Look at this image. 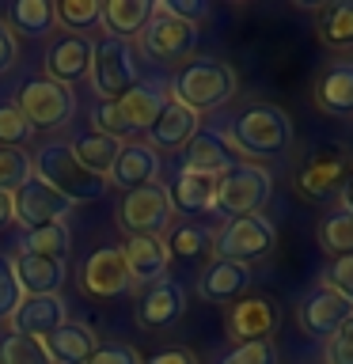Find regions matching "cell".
<instances>
[{
	"label": "cell",
	"instance_id": "obj_1",
	"mask_svg": "<svg viewBox=\"0 0 353 364\" xmlns=\"http://www.w3.org/2000/svg\"><path fill=\"white\" fill-rule=\"evenodd\" d=\"M171 102L167 80H137L125 95L91 107V129L114 136V141H137V133H148V125L159 118Z\"/></svg>",
	"mask_w": 353,
	"mask_h": 364
},
{
	"label": "cell",
	"instance_id": "obj_2",
	"mask_svg": "<svg viewBox=\"0 0 353 364\" xmlns=\"http://www.w3.org/2000/svg\"><path fill=\"white\" fill-rule=\"evenodd\" d=\"M167 87H171V99L201 118V114L221 110L224 102H232L239 80L232 65L216 61V57H194L167 80Z\"/></svg>",
	"mask_w": 353,
	"mask_h": 364
},
{
	"label": "cell",
	"instance_id": "obj_3",
	"mask_svg": "<svg viewBox=\"0 0 353 364\" xmlns=\"http://www.w3.org/2000/svg\"><path fill=\"white\" fill-rule=\"evenodd\" d=\"M224 141L232 144L236 156H281L293 144V122L273 102H255L232 118V125L224 129Z\"/></svg>",
	"mask_w": 353,
	"mask_h": 364
},
{
	"label": "cell",
	"instance_id": "obj_4",
	"mask_svg": "<svg viewBox=\"0 0 353 364\" xmlns=\"http://www.w3.org/2000/svg\"><path fill=\"white\" fill-rule=\"evenodd\" d=\"M31 167H34V178H42L46 186H53L57 193H65L73 205L99 201L102 193H107V186H110L107 178L88 175V171L76 164L73 152H68V141H46V144H38V148H34V156H31Z\"/></svg>",
	"mask_w": 353,
	"mask_h": 364
},
{
	"label": "cell",
	"instance_id": "obj_5",
	"mask_svg": "<svg viewBox=\"0 0 353 364\" xmlns=\"http://www.w3.org/2000/svg\"><path fill=\"white\" fill-rule=\"evenodd\" d=\"M273 198V178L266 167L258 164H239L232 171H224L216 178V213H224L228 220L232 216H255L270 205Z\"/></svg>",
	"mask_w": 353,
	"mask_h": 364
},
{
	"label": "cell",
	"instance_id": "obj_6",
	"mask_svg": "<svg viewBox=\"0 0 353 364\" xmlns=\"http://www.w3.org/2000/svg\"><path fill=\"white\" fill-rule=\"evenodd\" d=\"M273 243H278V228H273L270 216H232L213 232V255L239 262V266H251V262L266 258Z\"/></svg>",
	"mask_w": 353,
	"mask_h": 364
},
{
	"label": "cell",
	"instance_id": "obj_7",
	"mask_svg": "<svg viewBox=\"0 0 353 364\" xmlns=\"http://www.w3.org/2000/svg\"><path fill=\"white\" fill-rule=\"evenodd\" d=\"M175 224V205L167 198V186H141L130 190L118 205V228L125 232V239L133 235H148V239H164Z\"/></svg>",
	"mask_w": 353,
	"mask_h": 364
},
{
	"label": "cell",
	"instance_id": "obj_8",
	"mask_svg": "<svg viewBox=\"0 0 353 364\" xmlns=\"http://www.w3.org/2000/svg\"><path fill=\"white\" fill-rule=\"evenodd\" d=\"M88 80L95 87L99 102H110L125 95L133 84H137V53L130 42L122 38H102L91 46V68H88Z\"/></svg>",
	"mask_w": 353,
	"mask_h": 364
},
{
	"label": "cell",
	"instance_id": "obj_9",
	"mask_svg": "<svg viewBox=\"0 0 353 364\" xmlns=\"http://www.w3.org/2000/svg\"><path fill=\"white\" fill-rule=\"evenodd\" d=\"M11 102H16L19 114L34 125V129H57V125H65L76 114L73 87H61V84H53V80H46V76L23 80Z\"/></svg>",
	"mask_w": 353,
	"mask_h": 364
},
{
	"label": "cell",
	"instance_id": "obj_10",
	"mask_svg": "<svg viewBox=\"0 0 353 364\" xmlns=\"http://www.w3.org/2000/svg\"><path fill=\"white\" fill-rule=\"evenodd\" d=\"M137 38H141L144 57H152L156 65H175V61H186L194 53V46H198V27L167 16L159 4H152V19L144 23V31L137 34Z\"/></svg>",
	"mask_w": 353,
	"mask_h": 364
},
{
	"label": "cell",
	"instance_id": "obj_11",
	"mask_svg": "<svg viewBox=\"0 0 353 364\" xmlns=\"http://www.w3.org/2000/svg\"><path fill=\"white\" fill-rule=\"evenodd\" d=\"M73 209L76 205L68 201L65 193H57L53 186H46L42 178L23 182V186L11 193V220H16L23 232L46 228V224H65Z\"/></svg>",
	"mask_w": 353,
	"mask_h": 364
},
{
	"label": "cell",
	"instance_id": "obj_12",
	"mask_svg": "<svg viewBox=\"0 0 353 364\" xmlns=\"http://www.w3.org/2000/svg\"><path fill=\"white\" fill-rule=\"evenodd\" d=\"M353 171V159L346 148H323V152L307 156V164L300 167V175H296V186H300L304 198L312 201H330L338 198V190L346 186Z\"/></svg>",
	"mask_w": 353,
	"mask_h": 364
},
{
	"label": "cell",
	"instance_id": "obj_13",
	"mask_svg": "<svg viewBox=\"0 0 353 364\" xmlns=\"http://www.w3.org/2000/svg\"><path fill=\"white\" fill-rule=\"evenodd\" d=\"M91 42L88 34H57L46 46V57H42V68H46V80L61 87H76L80 80H88V68H91Z\"/></svg>",
	"mask_w": 353,
	"mask_h": 364
},
{
	"label": "cell",
	"instance_id": "obj_14",
	"mask_svg": "<svg viewBox=\"0 0 353 364\" xmlns=\"http://www.w3.org/2000/svg\"><path fill=\"white\" fill-rule=\"evenodd\" d=\"M80 281H84V292L99 296V300H114V296L133 292V277H130V266H125L122 247L91 250L84 269H80Z\"/></svg>",
	"mask_w": 353,
	"mask_h": 364
},
{
	"label": "cell",
	"instance_id": "obj_15",
	"mask_svg": "<svg viewBox=\"0 0 353 364\" xmlns=\"http://www.w3.org/2000/svg\"><path fill=\"white\" fill-rule=\"evenodd\" d=\"M182 311H186V289L175 277H164L144 289L141 304H137V323L144 330H167L182 318Z\"/></svg>",
	"mask_w": 353,
	"mask_h": 364
},
{
	"label": "cell",
	"instance_id": "obj_16",
	"mask_svg": "<svg viewBox=\"0 0 353 364\" xmlns=\"http://www.w3.org/2000/svg\"><path fill=\"white\" fill-rule=\"evenodd\" d=\"M65 318H68V307H65L61 296H23V304L8 318V334H23V338L42 341L46 334H53Z\"/></svg>",
	"mask_w": 353,
	"mask_h": 364
},
{
	"label": "cell",
	"instance_id": "obj_17",
	"mask_svg": "<svg viewBox=\"0 0 353 364\" xmlns=\"http://www.w3.org/2000/svg\"><path fill=\"white\" fill-rule=\"evenodd\" d=\"M159 178V152L148 148L144 141H122L118 148V159H114L107 182L118 190H141V186H152Z\"/></svg>",
	"mask_w": 353,
	"mask_h": 364
},
{
	"label": "cell",
	"instance_id": "obj_18",
	"mask_svg": "<svg viewBox=\"0 0 353 364\" xmlns=\"http://www.w3.org/2000/svg\"><path fill=\"white\" fill-rule=\"evenodd\" d=\"M11 269L27 296H61V284L68 277V262L61 258H42L31 250H11Z\"/></svg>",
	"mask_w": 353,
	"mask_h": 364
},
{
	"label": "cell",
	"instance_id": "obj_19",
	"mask_svg": "<svg viewBox=\"0 0 353 364\" xmlns=\"http://www.w3.org/2000/svg\"><path fill=\"white\" fill-rule=\"evenodd\" d=\"M273 330H278V304L266 296H247L228 311V338L236 346L239 341H270Z\"/></svg>",
	"mask_w": 353,
	"mask_h": 364
},
{
	"label": "cell",
	"instance_id": "obj_20",
	"mask_svg": "<svg viewBox=\"0 0 353 364\" xmlns=\"http://www.w3.org/2000/svg\"><path fill=\"white\" fill-rule=\"evenodd\" d=\"M349 315H353V307L342 300L338 292H330L327 284H315V289L300 300V326H304V334H312V338H330Z\"/></svg>",
	"mask_w": 353,
	"mask_h": 364
},
{
	"label": "cell",
	"instance_id": "obj_21",
	"mask_svg": "<svg viewBox=\"0 0 353 364\" xmlns=\"http://www.w3.org/2000/svg\"><path fill=\"white\" fill-rule=\"evenodd\" d=\"M236 164H239V156L232 152V144L224 141L221 129H198L190 136V144L182 148V171H201V175L221 178Z\"/></svg>",
	"mask_w": 353,
	"mask_h": 364
},
{
	"label": "cell",
	"instance_id": "obj_22",
	"mask_svg": "<svg viewBox=\"0 0 353 364\" xmlns=\"http://www.w3.org/2000/svg\"><path fill=\"white\" fill-rule=\"evenodd\" d=\"M251 281H255L251 266H239V262H228V258H213L198 273V296L209 304H232L251 289Z\"/></svg>",
	"mask_w": 353,
	"mask_h": 364
},
{
	"label": "cell",
	"instance_id": "obj_23",
	"mask_svg": "<svg viewBox=\"0 0 353 364\" xmlns=\"http://www.w3.org/2000/svg\"><path fill=\"white\" fill-rule=\"evenodd\" d=\"M42 349H46V357H50V364H88L91 353L99 349V338L88 323L65 318L53 334L42 338Z\"/></svg>",
	"mask_w": 353,
	"mask_h": 364
},
{
	"label": "cell",
	"instance_id": "obj_24",
	"mask_svg": "<svg viewBox=\"0 0 353 364\" xmlns=\"http://www.w3.org/2000/svg\"><path fill=\"white\" fill-rule=\"evenodd\" d=\"M201 129V118L194 110H186L182 102L171 99L164 110H159V118L148 125V148H156V152H179V148L190 144V136Z\"/></svg>",
	"mask_w": 353,
	"mask_h": 364
},
{
	"label": "cell",
	"instance_id": "obj_25",
	"mask_svg": "<svg viewBox=\"0 0 353 364\" xmlns=\"http://www.w3.org/2000/svg\"><path fill=\"white\" fill-rule=\"evenodd\" d=\"M122 255H125V266H130V277H133V289L137 284H156L164 281V273L171 266V255L164 247V239H148V235H133L122 243Z\"/></svg>",
	"mask_w": 353,
	"mask_h": 364
},
{
	"label": "cell",
	"instance_id": "obj_26",
	"mask_svg": "<svg viewBox=\"0 0 353 364\" xmlns=\"http://www.w3.org/2000/svg\"><path fill=\"white\" fill-rule=\"evenodd\" d=\"M315 102L330 118H353V61H334L315 84Z\"/></svg>",
	"mask_w": 353,
	"mask_h": 364
},
{
	"label": "cell",
	"instance_id": "obj_27",
	"mask_svg": "<svg viewBox=\"0 0 353 364\" xmlns=\"http://www.w3.org/2000/svg\"><path fill=\"white\" fill-rule=\"evenodd\" d=\"M118 148H122V141H114V136L99 133V129H80V133H73V141H68L73 159L95 178L110 175L114 159H118Z\"/></svg>",
	"mask_w": 353,
	"mask_h": 364
},
{
	"label": "cell",
	"instance_id": "obj_28",
	"mask_svg": "<svg viewBox=\"0 0 353 364\" xmlns=\"http://www.w3.org/2000/svg\"><path fill=\"white\" fill-rule=\"evenodd\" d=\"M167 198L175 213H213L216 209V175H201V171H182L167 186Z\"/></svg>",
	"mask_w": 353,
	"mask_h": 364
},
{
	"label": "cell",
	"instance_id": "obj_29",
	"mask_svg": "<svg viewBox=\"0 0 353 364\" xmlns=\"http://www.w3.org/2000/svg\"><path fill=\"white\" fill-rule=\"evenodd\" d=\"M148 19H152V0H110V4H102V27L110 31V38L130 42L133 34L144 31Z\"/></svg>",
	"mask_w": 353,
	"mask_h": 364
},
{
	"label": "cell",
	"instance_id": "obj_30",
	"mask_svg": "<svg viewBox=\"0 0 353 364\" xmlns=\"http://www.w3.org/2000/svg\"><path fill=\"white\" fill-rule=\"evenodd\" d=\"M319 42L330 50H353V0H334L319 8Z\"/></svg>",
	"mask_w": 353,
	"mask_h": 364
},
{
	"label": "cell",
	"instance_id": "obj_31",
	"mask_svg": "<svg viewBox=\"0 0 353 364\" xmlns=\"http://www.w3.org/2000/svg\"><path fill=\"white\" fill-rule=\"evenodd\" d=\"M8 27H11V34H27V38H46V34L53 31V23H57V16H53V4L50 0H16V4L8 8Z\"/></svg>",
	"mask_w": 353,
	"mask_h": 364
},
{
	"label": "cell",
	"instance_id": "obj_32",
	"mask_svg": "<svg viewBox=\"0 0 353 364\" xmlns=\"http://www.w3.org/2000/svg\"><path fill=\"white\" fill-rule=\"evenodd\" d=\"M167 255L179 258V262H198L205 250H213V232L194 220H182V224H171V232L164 239Z\"/></svg>",
	"mask_w": 353,
	"mask_h": 364
},
{
	"label": "cell",
	"instance_id": "obj_33",
	"mask_svg": "<svg viewBox=\"0 0 353 364\" xmlns=\"http://www.w3.org/2000/svg\"><path fill=\"white\" fill-rule=\"evenodd\" d=\"M68 247H73V232L68 224H46V228H31V232H19V250H31V255L42 258H68Z\"/></svg>",
	"mask_w": 353,
	"mask_h": 364
},
{
	"label": "cell",
	"instance_id": "obj_34",
	"mask_svg": "<svg viewBox=\"0 0 353 364\" xmlns=\"http://www.w3.org/2000/svg\"><path fill=\"white\" fill-rule=\"evenodd\" d=\"M319 247H323L330 258L353 255V213L330 209L323 220H319Z\"/></svg>",
	"mask_w": 353,
	"mask_h": 364
},
{
	"label": "cell",
	"instance_id": "obj_35",
	"mask_svg": "<svg viewBox=\"0 0 353 364\" xmlns=\"http://www.w3.org/2000/svg\"><path fill=\"white\" fill-rule=\"evenodd\" d=\"M53 16L61 27H68V34H80V31H91L102 23V4L99 0H61L53 8Z\"/></svg>",
	"mask_w": 353,
	"mask_h": 364
},
{
	"label": "cell",
	"instance_id": "obj_36",
	"mask_svg": "<svg viewBox=\"0 0 353 364\" xmlns=\"http://www.w3.org/2000/svg\"><path fill=\"white\" fill-rule=\"evenodd\" d=\"M34 178V167H31V156L23 148H0V190L4 193H16L23 182Z\"/></svg>",
	"mask_w": 353,
	"mask_h": 364
},
{
	"label": "cell",
	"instance_id": "obj_37",
	"mask_svg": "<svg viewBox=\"0 0 353 364\" xmlns=\"http://www.w3.org/2000/svg\"><path fill=\"white\" fill-rule=\"evenodd\" d=\"M0 364H50L42 341L23 334H0Z\"/></svg>",
	"mask_w": 353,
	"mask_h": 364
},
{
	"label": "cell",
	"instance_id": "obj_38",
	"mask_svg": "<svg viewBox=\"0 0 353 364\" xmlns=\"http://www.w3.org/2000/svg\"><path fill=\"white\" fill-rule=\"evenodd\" d=\"M34 136V125L19 114V107L11 99L0 102V148H23L31 144Z\"/></svg>",
	"mask_w": 353,
	"mask_h": 364
},
{
	"label": "cell",
	"instance_id": "obj_39",
	"mask_svg": "<svg viewBox=\"0 0 353 364\" xmlns=\"http://www.w3.org/2000/svg\"><path fill=\"white\" fill-rule=\"evenodd\" d=\"M23 284L16 277V269H11V255H0V323H8L11 311L23 304Z\"/></svg>",
	"mask_w": 353,
	"mask_h": 364
},
{
	"label": "cell",
	"instance_id": "obj_40",
	"mask_svg": "<svg viewBox=\"0 0 353 364\" xmlns=\"http://www.w3.org/2000/svg\"><path fill=\"white\" fill-rule=\"evenodd\" d=\"M216 364H278V349L273 341H239Z\"/></svg>",
	"mask_w": 353,
	"mask_h": 364
},
{
	"label": "cell",
	"instance_id": "obj_41",
	"mask_svg": "<svg viewBox=\"0 0 353 364\" xmlns=\"http://www.w3.org/2000/svg\"><path fill=\"white\" fill-rule=\"evenodd\" d=\"M323 284H327L330 292H338L342 300L353 307V255L330 258V266H327V273H323Z\"/></svg>",
	"mask_w": 353,
	"mask_h": 364
},
{
	"label": "cell",
	"instance_id": "obj_42",
	"mask_svg": "<svg viewBox=\"0 0 353 364\" xmlns=\"http://www.w3.org/2000/svg\"><path fill=\"white\" fill-rule=\"evenodd\" d=\"M323 341H327L323 346V360L327 364H353V315Z\"/></svg>",
	"mask_w": 353,
	"mask_h": 364
},
{
	"label": "cell",
	"instance_id": "obj_43",
	"mask_svg": "<svg viewBox=\"0 0 353 364\" xmlns=\"http://www.w3.org/2000/svg\"><path fill=\"white\" fill-rule=\"evenodd\" d=\"M88 364H144L141 353L133 346H122V341H102V346L91 353Z\"/></svg>",
	"mask_w": 353,
	"mask_h": 364
},
{
	"label": "cell",
	"instance_id": "obj_44",
	"mask_svg": "<svg viewBox=\"0 0 353 364\" xmlns=\"http://www.w3.org/2000/svg\"><path fill=\"white\" fill-rule=\"evenodd\" d=\"M156 4L164 8L167 16H175L182 23H194V27L209 16V4H205V0H156Z\"/></svg>",
	"mask_w": 353,
	"mask_h": 364
},
{
	"label": "cell",
	"instance_id": "obj_45",
	"mask_svg": "<svg viewBox=\"0 0 353 364\" xmlns=\"http://www.w3.org/2000/svg\"><path fill=\"white\" fill-rule=\"evenodd\" d=\"M16 57H19V42H16V34H11L8 23L0 19V76L16 68Z\"/></svg>",
	"mask_w": 353,
	"mask_h": 364
},
{
	"label": "cell",
	"instance_id": "obj_46",
	"mask_svg": "<svg viewBox=\"0 0 353 364\" xmlns=\"http://www.w3.org/2000/svg\"><path fill=\"white\" fill-rule=\"evenodd\" d=\"M144 364H198V360H194V353L190 349H159L156 353V357H148Z\"/></svg>",
	"mask_w": 353,
	"mask_h": 364
},
{
	"label": "cell",
	"instance_id": "obj_47",
	"mask_svg": "<svg viewBox=\"0 0 353 364\" xmlns=\"http://www.w3.org/2000/svg\"><path fill=\"white\" fill-rule=\"evenodd\" d=\"M338 209H346V213H353V171H349L346 186L338 190Z\"/></svg>",
	"mask_w": 353,
	"mask_h": 364
},
{
	"label": "cell",
	"instance_id": "obj_48",
	"mask_svg": "<svg viewBox=\"0 0 353 364\" xmlns=\"http://www.w3.org/2000/svg\"><path fill=\"white\" fill-rule=\"evenodd\" d=\"M11 224V193H4L0 190V232Z\"/></svg>",
	"mask_w": 353,
	"mask_h": 364
}]
</instances>
